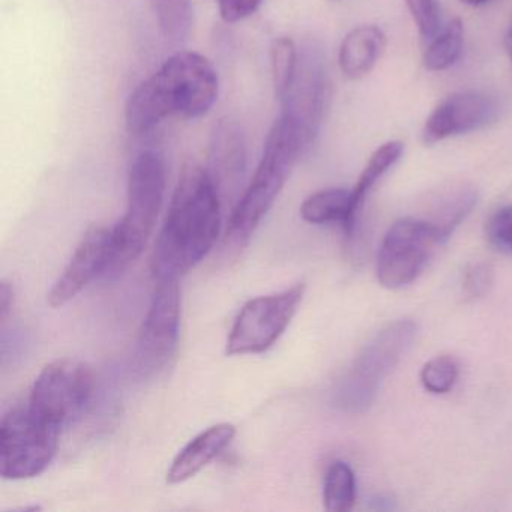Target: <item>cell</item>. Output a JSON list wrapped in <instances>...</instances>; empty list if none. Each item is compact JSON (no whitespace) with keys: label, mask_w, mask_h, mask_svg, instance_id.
<instances>
[{"label":"cell","mask_w":512,"mask_h":512,"mask_svg":"<svg viewBox=\"0 0 512 512\" xmlns=\"http://www.w3.org/2000/svg\"><path fill=\"white\" fill-rule=\"evenodd\" d=\"M221 229V196L208 170L187 167L173 193L169 212L151 257L157 280H179L214 248Z\"/></svg>","instance_id":"1"},{"label":"cell","mask_w":512,"mask_h":512,"mask_svg":"<svg viewBox=\"0 0 512 512\" xmlns=\"http://www.w3.org/2000/svg\"><path fill=\"white\" fill-rule=\"evenodd\" d=\"M247 167L245 133L236 119L223 118L211 136L208 172L217 185L220 196L235 191L244 178Z\"/></svg>","instance_id":"14"},{"label":"cell","mask_w":512,"mask_h":512,"mask_svg":"<svg viewBox=\"0 0 512 512\" xmlns=\"http://www.w3.org/2000/svg\"><path fill=\"white\" fill-rule=\"evenodd\" d=\"M151 305L143 320L136 346V365L145 374L155 373L167 364L181 329V289L179 280L155 281Z\"/></svg>","instance_id":"10"},{"label":"cell","mask_w":512,"mask_h":512,"mask_svg":"<svg viewBox=\"0 0 512 512\" xmlns=\"http://www.w3.org/2000/svg\"><path fill=\"white\" fill-rule=\"evenodd\" d=\"M373 509H379V511H389V509H395L394 500L391 497L380 496L374 497Z\"/></svg>","instance_id":"30"},{"label":"cell","mask_w":512,"mask_h":512,"mask_svg":"<svg viewBox=\"0 0 512 512\" xmlns=\"http://www.w3.org/2000/svg\"><path fill=\"white\" fill-rule=\"evenodd\" d=\"M464 46V26L460 19L452 20L428 43L424 65L428 71H445L460 59Z\"/></svg>","instance_id":"21"},{"label":"cell","mask_w":512,"mask_h":512,"mask_svg":"<svg viewBox=\"0 0 512 512\" xmlns=\"http://www.w3.org/2000/svg\"><path fill=\"white\" fill-rule=\"evenodd\" d=\"M416 335L418 325L412 320H398L382 329L338 383L335 392L338 406L350 413L367 410L376 400L383 380L413 346Z\"/></svg>","instance_id":"5"},{"label":"cell","mask_w":512,"mask_h":512,"mask_svg":"<svg viewBox=\"0 0 512 512\" xmlns=\"http://www.w3.org/2000/svg\"><path fill=\"white\" fill-rule=\"evenodd\" d=\"M494 271L488 263H475L464 272L463 292L467 298H482L493 284Z\"/></svg>","instance_id":"27"},{"label":"cell","mask_w":512,"mask_h":512,"mask_svg":"<svg viewBox=\"0 0 512 512\" xmlns=\"http://www.w3.org/2000/svg\"><path fill=\"white\" fill-rule=\"evenodd\" d=\"M61 431L29 404L5 413L0 422V475L10 481L41 475L58 452Z\"/></svg>","instance_id":"6"},{"label":"cell","mask_w":512,"mask_h":512,"mask_svg":"<svg viewBox=\"0 0 512 512\" xmlns=\"http://www.w3.org/2000/svg\"><path fill=\"white\" fill-rule=\"evenodd\" d=\"M497 101L482 92L467 91L446 98L425 121L422 140L436 145L451 137L472 133L496 121Z\"/></svg>","instance_id":"13"},{"label":"cell","mask_w":512,"mask_h":512,"mask_svg":"<svg viewBox=\"0 0 512 512\" xmlns=\"http://www.w3.org/2000/svg\"><path fill=\"white\" fill-rule=\"evenodd\" d=\"M461 4L470 5V7H481L487 4L490 0H460Z\"/></svg>","instance_id":"32"},{"label":"cell","mask_w":512,"mask_h":512,"mask_svg":"<svg viewBox=\"0 0 512 512\" xmlns=\"http://www.w3.org/2000/svg\"><path fill=\"white\" fill-rule=\"evenodd\" d=\"M356 479L352 467L344 461H332L323 481V503L326 511L349 512L355 505Z\"/></svg>","instance_id":"19"},{"label":"cell","mask_w":512,"mask_h":512,"mask_svg":"<svg viewBox=\"0 0 512 512\" xmlns=\"http://www.w3.org/2000/svg\"><path fill=\"white\" fill-rule=\"evenodd\" d=\"M487 236L497 250L512 254V205L494 212L488 220Z\"/></svg>","instance_id":"26"},{"label":"cell","mask_w":512,"mask_h":512,"mask_svg":"<svg viewBox=\"0 0 512 512\" xmlns=\"http://www.w3.org/2000/svg\"><path fill=\"white\" fill-rule=\"evenodd\" d=\"M308 148L310 145L298 128L280 115L266 137L253 179L230 215L226 233L230 247L242 250L248 244L283 191L293 167Z\"/></svg>","instance_id":"3"},{"label":"cell","mask_w":512,"mask_h":512,"mask_svg":"<svg viewBox=\"0 0 512 512\" xmlns=\"http://www.w3.org/2000/svg\"><path fill=\"white\" fill-rule=\"evenodd\" d=\"M386 49V35L377 26H359L344 37L338 65L346 79L361 80L373 71Z\"/></svg>","instance_id":"16"},{"label":"cell","mask_w":512,"mask_h":512,"mask_svg":"<svg viewBox=\"0 0 512 512\" xmlns=\"http://www.w3.org/2000/svg\"><path fill=\"white\" fill-rule=\"evenodd\" d=\"M443 241L428 220L401 218L386 232L377 253V280L386 289L409 286L424 272Z\"/></svg>","instance_id":"9"},{"label":"cell","mask_w":512,"mask_h":512,"mask_svg":"<svg viewBox=\"0 0 512 512\" xmlns=\"http://www.w3.org/2000/svg\"><path fill=\"white\" fill-rule=\"evenodd\" d=\"M166 164L155 151L137 155L128 176V203L122 220L112 227L110 274H119L145 251L163 206Z\"/></svg>","instance_id":"4"},{"label":"cell","mask_w":512,"mask_h":512,"mask_svg":"<svg viewBox=\"0 0 512 512\" xmlns=\"http://www.w3.org/2000/svg\"><path fill=\"white\" fill-rule=\"evenodd\" d=\"M301 217L317 226L341 224L347 233L352 217V190L328 188L311 194L301 205Z\"/></svg>","instance_id":"18"},{"label":"cell","mask_w":512,"mask_h":512,"mask_svg":"<svg viewBox=\"0 0 512 512\" xmlns=\"http://www.w3.org/2000/svg\"><path fill=\"white\" fill-rule=\"evenodd\" d=\"M304 295L305 284L298 283L283 292L248 301L230 329L227 355H257L271 349L289 328Z\"/></svg>","instance_id":"8"},{"label":"cell","mask_w":512,"mask_h":512,"mask_svg":"<svg viewBox=\"0 0 512 512\" xmlns=\"http://www.w3.org/2000/svg\"><path fill=\"white\" fill-rule=\"evenodd\" d=\"M14 301H16L14 287L7 280L2 281L0 284V320L2 323L7 322L10 314L13 313Z\"/></svg>","instance_id":"29"},{"label":"cell","mask_w":512,"mask_h":512,"mask_svg":"<svg viewBox=\"0 0 512 512\" xmlns=\"http://www.w3.org/2000/svg\"><path fill=\"white\" fill-rule=\"evenodd\" d=\"M403 151V143L388 142L376 149V152L371 155L367 166L362 170L361 176H359L358 182L352 190V217H350V227L347 230V235L352 236L355 232L370 191L380 181V178L400 160Z\"/></svg>","instance_id":"17"},{"label":"cell","mask_w":512,"mask_h":512,"mask_svg":"<svg viewBox=\"0 0 512 512\" xmlns=\"http://www.w3.org/2000/svg\"><path fill=\"white\" fill-rule=\"evenodd\" d=\"M218 89L217 70L206 56L175 53L128 98L127 130L143 136L169 118H202L217 103Z\"/></svg>","instance_id":"2"},{"label":"cell","mask_w":512,"mask_h":512,"mask_svg":"<svg viewBox=\"0 0 512 512\" xmlns=\"http://www.w3.org/2000/svg\"><path fill=\"white\" fill-rule=\"evenodd\" d=\"M112 265V227L92 226L83 235L73 257L47 296L50 307L73 301L95 278L109 274Z\"/></svg>","instance_id":"12"},{"label":"cell","mask_w":512,"mask_h":512,"mask_svg":"<svg viewBox=\"0 0 512 512\" xmlns=\"http://www.w3.org/2000/svg\"><path fill=\"white\" fill-rule=\"evenodd\" d=\"M458 379V364L451 356H436L424 365L421 383L431 394H448Z\"/></svg>","instance_id":"24"},{"label":"cell","mask_w":512,"mask_h":512,"mask_svg":"<svg viewBox=\"0 0 512 512\" xmlns=\"http://www.w3.org/2000/svg\"><path fill=\"white\" fill-rule=\"evenodd\" d=\"M475 205L476 191L473 188H457L440 200L434 214L431 215V220L428 221L436 227L442 241L446 242Z\"/></svg>","instance_id":"22"},{"label":"cell","mask_w":512,"mask_h":512,"mask_svg":"<svg viewBox=\"0 0 512 512\" xmlns=\"http://www.w3.org/2000/svg\"><path fill=\"white\" fill-rule=\"evenodd\" d=\"M505 50L506 53H508V58L511 59L512 62V20L505 34Z\"/></svg>","instance_id":"31"},{"label":"cell","mask_w":512,"mask_h":512,"mask_svg":"<svg viewBox=\"0 0 512 512\" xmlns=\"http://www.w3.org/2000/svg\"><path fill=\"white\" fill-rule=\"evenodd\" d=\"M265 0H217L218 13L227 25H235L253 16Z\"/></svg>","instance_id":"28"},{"label":"cell","mask_w":512,"mask_h":512,"mask_svg":"<svg viewBox=\"0 0 512 512\" xmlns=\"http://www.w3.org/2000/svg\"><path fill=\"white\" fill-rule=\"evenodd\" d=\"M404 2L422 40L430 43L445 28L439 0H404Z\"/></svg>","instance_id":"25"},{"label":"cell","mask_w":512,"mask_h":512,"mask_svg":"<svg viewBox=\"0 0 512 512\" xmlns=\"http://www.w3.org/2000/svg\"><path fill=\"white\" fill-rule=\"evenodd\" d=\"M236 436V427L229 422L212 425L208 430L197 434L181 449L169 472V484H182L202 472L211 461H214Z\"/></svg>","instance_id":"15"},{"label":"cell","mask_w":512,"mask_h":512,"mask_svg":"<svg viewBox=\"0 0 512 512\" xmlns=\"http://www.w3.org/2000/svg\"><path fill=\"white\" fill-rule=\"evenodd\" d=\"M164 40L179 44L193 26V0H149Z\"/></svg>","instance_id":"20"},{"label":"cell","mask_w":512,"mask_h":512,"mask_svg":"<svg viewBox=\"0 0 512 512\" xmlns=\"http://www.w3.org/2000/svg\"><path fill=\"white\" fill-rule=\"evenodd\" d=\"M95 391L91 368L76 359H56L43 368L32 386L29 406L56 427L82 418Z\"/></svg>","instance_id":"7"},{"label":"cell","mask_w":512,"mask_h":512,"mask_svg":"<svg viewBox=\"0 0 512 512\" xmlns=\"http://www.w3.org/2000/svg\"><path fill=\"white\" fill-rule=\"evenodd\" d=\"M299 65V50L289 37H278L271 44L272 85L275 98L283 101L289 94Z\"/></svg>","instance_id":"23"},{"label":"cell","mask_w":512,"mask_h":512,"mask_svg":"<svg viewBox=\"0 0 512 512\" xmlns=\"http://www.w3.org/2000/svg\"><path fill=\"white\" fill-rule=\"evenodd\" d=\"M328 101L329 80L322 53L316 47H307L299 53L295 82L281 101V115L289 119L311 145L319 134Z\"/></svg>","instance_id":"11"}]
</instances>
